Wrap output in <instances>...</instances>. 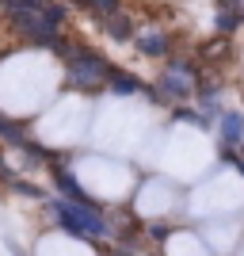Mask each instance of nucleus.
<instances>
[{"instance_id":"nucleus-1","label":"nucleus","mask_w":244,"mask_h":256,"mask_svg":"<svg viewBox=\"0 0 244 256\" xmlns=\"http://www.w3.org/2000/svg\"><path fill=\"white\" fill-rule=\"evenodd\" d=\"M69 76L80 80V84H99V80L111 76V65L88 50H76V54H69Z\"/></svg>"},{"instance_id":"nucleus-2","label":"nucleus","mask_w":244,"mask_h":256,"mask_svg":"<svg viewBox=\"0 0 244 256\" xmlns=\"http://www.w3.org/2000/svg\"><path fill=\"white\" fill-rule=\"evenodd\" d=\"M57 218H61L69 230H80V234H103V222H99L92 210H76L69 203H57Z\"/></svg>"},{"instance_id":"nucleus-3","label":"nucleus","mask_w":244,"mask_h":256,"mask_svg":"<svg viewBox=\"0 0 244 256\" xmlns=\"http://www.w3.org/2000/svg\"><path fill=\"white\" fill-rule=\"evenodd\" d=\"M138 46H141V50H145V54H157V58H160V54H164V50H168V42H164L160 34H149V31L141 34V42H138Z\"/></svg>"},{"instance_id":"nucleus-4","label":"nucleus","mask_w":244,"mask_h":256,"mask_svg":"<svg viewBox=\"0 0 244 256\" xmlns=\"http://www.w3.org/2000/svg\"><path fill=\"white\" fill-rule=\"evenodd\" d=\"M241 138H244L241 118H237V115H229V118H225V142H241Z\"/></svg>"}]
</instances>
